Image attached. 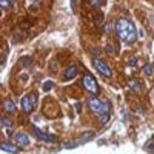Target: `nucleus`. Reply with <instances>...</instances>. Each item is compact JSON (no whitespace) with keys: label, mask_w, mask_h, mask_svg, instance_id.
I'll return each mask as SVG.
<instances>
[{"label":"nucleus","mask_w":154,"mask_h":154,"mask_svg":"<svg viewBox=\"0 0 154 154\" xmlns=\"http://www.w3.org/2000/svg\"><path fill=\"white\" fill-rule=\"evenodd\" d=\"M0 148H2V151H6V152H12V154L19 152V148H17L16 145L9 143V142H2V145H0Z\"/></svg>","instance_id":"1a4fd4ad"},{"label":"nucleus","mask_w":154,"mask_h":154,"mask_svg":"<svg viewBox=\"0 0 154 154\" xmlns=\"http://www.w3.org/2000/svg\"><path fill=\"white\" fill-rule=\"evenodd\" d=\"M88 2H89V5H91L93 8H96V9H99L102 6V0H88Z\"/></svg>","instance_id":"4468645a"},{"label":"nucleus","mask_w":154,"mask_h":154,"mask_svg":"<svg viewBox=\"0 0 154 154\" xmlns=\"http://www.w3.org/2000/svg\"><path fill=\"white\" fill-rule=\"evenodd\" d=\"M128 63H130V66H137V60L133 57V59H130V62H128Z\"/></svg>","instance_id":"aec40b11"},{"label":"nucleus","mask_w":154,"mask_h":154,"mask_svg":"<svg viewBox=\"0 0 154 154\" xmlns=\"http://www.w3.org/2000/svg\"><path fill=\"white\" fill-rule=\"evenodd\" d=\"M93 137H94V133H93V131H88V133H85V134L80 136V139H79V142H77V145H82V143L88 142V140H91Z\"/></svg>","instance_id":"9b49d317"},{"label":"nucleus","mask_w":154,"mask_h":154,"mask_svg":"<svg viewBox=\"0 0 154 154\" xmlns=\"http://www.w3.org/2000/svg\"><path fill=\"white\" fill-rule=\"evenodd\" d=\"M77 75V66L75 65H71L69 68H66L65 74H63V80H71Z\"/></svg>","instance_id":"6e6552de"},{"label":"nucleus","mask_w":154,"mask_h":154,"mask_svg":"<svg viewBox=\"0 0 154 154\" xmlns=\"http://www.w3.org/2000/svg\"><path fill=\"white\" fill-rule=\"evenodd\" d=\"M108 119H109V112H103V114H100V116H99V120H100L102 123H106Z\"/></svg>","instance_id":"2eb2a0df"},{"label":"nucleus","mask_w":154,"mask_h":154,"mask_svg":"<svg viewBox=\"0 0 154 154\" xmlns=\"http://www.w3.org/2000/svg\"><path fill=\"white\" fill-rule=\"evenodd\" d=\"M3 105H5V109H6V112H9V114L16 112V103H14V102H12L11 99H6Z\"/></svg>","instance_id":"9d476101"},{"label":"nucleus","mask_w":154,"mask_h":154,"mask_svg":"<svg viewBox=\"0 0 154 154\" xmlns=\"http://www.w3.org/2000/svg\"><path fill=\"white\" fill-rule=\"evenodd\" d=\"M72 2V8H74V11L77 9V3H79V0H71Z\"/></svg>","instance_id":"412c9836"},{"label":"nucleus","mask_w":154,"mask_h":154,"mask_svg":"<svg viewBox=\"0 0 154 154\" xmlns=\"http://www.w3.org/2000/svg\"><path fill=\"white\" fill-rule=\"evenodd\" d=\"M51 88H54V82L48 80V82H45V83H43V89H45V91H49Z\"/></svg>","instance_id":"dca6fc26"},{"label":"nucleus","mask_w":154,"mask_h":154,"mask_svg":"<svg viewBox=\"0 0 154 154\" xmlns=\"http://www.w3.org/2000/svg\"><path fill=\"white\" fill-rule=\"evenodd\" d=\"M143 72H145L146 75H151V74H152V66H151V65H146V66L143 68Z\"/></svg>","instance_id":"a211bd4d"},{"label":"nucleus","mask_w":154,"mask_h":154,"mask_svg":"<svg viewBox=\"0 0 154 154\" xmlns=\"http://www.w3.org/2000/svg\"><path fill=\"white\" fill-rule=\"evenodd\" d=\"M32 134H34L38 140H43V142H54V140H56V137H54V136L43 133L42 130H38L37 126H32Z\"/></svg>","instance_id":"423d86ee"},{"label":"nucleus","mask_w":154,"mask_h":154,"mask_svg":"<svg viewBox=\"0 0 154 154\" xmlns=\"http://www.w3.org/2000/svg\"><path fill=\"white\" fill-rule=\"evenodd\" d=\"M82 83H83V88H85L91 96H99L100 88H99V83H97V80H96V77H94L91 72H85V74H83Z\"/></svg>","instance_id":"7ed1b4c3"},{"label":"nucleus","mask_w":154,"mask_h":154,"mask_svg":"<svg viewBox=\"0 0 154 154\" xmlns=\"http://www.w3.org/2000/svg\"><path fill=\"white\" fill-rule=\"evenodd\" d=\"M0 5H2L3 9H8L9 8V2H8V0H0Z\"/></svg>","instance_id":"6ab92c4d"},{"label":"nucleus","mask_w":154,"mask_h":154,"mask_svg":"<svg viewBox=\"0 0 154 154\" xmlns=\"http://www.w3.org/2000/svg\"><path fill=\"white\" fill-rule=\"evenodd\" d=\"M2 125H3V128H5V131L6 133H11V128H12V122L6 117V116H3L2 117Z\"/></svg>","instance_id":"f8f14e48"},{"label":"nucleus","mask_w":154,"mask_h":154,"mask_svg":"<svg viewBox=\"0 0 154 154\" xmlns=\"http://www.w3.org/2000/svg\"><path fill=\"white\" fill-rule=\"evenodd\" d=\"M93 65L96 66V69H97L100 74H103L105 77H111L112 71H111V68L106 65V63H105L103 60H100V59L94 57V59H93Z\"/></svg>","instance_id":"39448f33"},{"label":"nucleus","mask_w":154,"mask_h":154,"mask_svg":"<svg viewBox=\"0 0 154 154\" xmlns=\"http://www.w3.org/2000/svg\"><path fill=\"white\" fill-rule=\"evenodd\" d=\"M88 105L91 108V111L96 114V116H100L103 112H109V102L108 100H100V99H96V97H91L88 100Z\"/></svg>","instance_id":"f03ea898"},{"label":"nucleus","mask_w":154,"mask_h":154,"mask_svg":"<svg viewBox=\"0 0 154 154\" xmlns=\"http://www.w3.org/2000/svg\"><path fill=\"white\" fill-rule=\"evenodd\" d=\"M14 140H16L17 146H20V148H25V146L29 145V137L25 134V133H22V131L14 134Z\"/></svg>","instance_id":"0eeeda50"},{"label":"nucleus","mask_w":154,"mask_h":154,"mask_svg":"<svg viewBox=\"0 0 154 154\" xmlns=\"http://www.w3.org/2000/svg\"><path fill=\"white\" fill-rule=\"evenodd\" d=\"M128 83H130L131 89H134V91H140V89H142V85H140L139 80H130Z\"/></svg>","instance_id":"ddd939ff"},{"label":"nucleus","mask_w":154,"mask_h":154,"mask_svg":"<svg viewBox=\"0 0 154 154\" xmlns=\"http://www.w3.org/2000/svg\"><path fill=\"white\" fill-rule=\"evenodd\" d=\"M35 105H37V96L34 93L26 94V96L22 99V108H23V111L26 112V114H31L34 111Z\"/></svg>","instance_id":"20e7f679"},{"label":"nucleus","mask_w":154,"mask_h":154,"mask_svg":"<svg viewBox=\"0 0 154 154\" xmlns=\"http://www.w3.org/2000/svg\"><path fill=\"white\" fill-rule=\"evenodd\" d=\"M116 34L123 45H131L137 40V29L131 20L120 17L116 22Z\"/></svg>","instance_id":"f257e3e1"},{"label":"nucleus","mask_w":154,"mask_h":154,"mask_svg":"<svg viewBox=\"0 0 154 154\" xmlns=\"http://www.w3.org/2000/svg\"><path fill=\"white\" fill-rule=\"evenodd\" d=\"M112 31H116V26H114V29H112V25H111V23H106V25H105V32H106V34H112Z\"/></svg>","instance_id":"f3484780"}]
</instances>
